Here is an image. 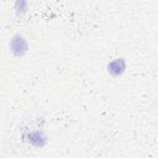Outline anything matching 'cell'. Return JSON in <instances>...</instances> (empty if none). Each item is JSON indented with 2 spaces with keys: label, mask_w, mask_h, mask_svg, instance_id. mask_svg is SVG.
<instances>
[{
  "label": "cell",
  "mask_w": 158,
  "mask_h": 158,
  "mask_svg": "<svg viewBox=\"0 0 158 158\" xmlns=\"http://www.w3.org/2000/svg\"><path fill=\"white\" fill-rule=\"evenodd\" d=\"M28 142L35 147H43L47 143V137L42 131H33L28 133Z\"/></svg>",
  "instance_id": "obj_3"
},
{
  "label": "cell",
  "mask_w": 158,
  "mask_h": 158,
  "mask_svg": "<svg viewBox=\"0 0 158 158\" xmlns=\"http://www.w3.org/2000/svg\"><path fill=\"white\" fill-rule=\"evenodd\" d=\"M106 70H107V73H109L111 77L118 78V77H121V75L125 73V70H126V60H125L122 57L116 58V59L109 62V64L106 65Z\"/></svg>",
  "instance_id": "obj_2"
},
{
  "label": "cell",
  "mask_w": 158,
  "mask_h": 158,
  "mask_svg": "<svg viewBox=\"0 0 158 158\" xmlns=\"http://www.w3.org/2000/svg\"><path fill=\"white\" fill-rule=\"evenodd\" d=\"M10 49H11L14 56L23 57L28 51V43L22 35L16 33L10 40Z\"/></svg>",
  "instance_id": "obj_1"
},
{
  "label": "cell",
  "mask_w": 158,
  "mask_h": 158,
  "mask_svg": "<svg viewBox=\"0 0 158 158\" xmlns=\"http://www.w3.org/2000/svg\"><path fill=\"white\" fill-rule=\"evenodd\" d=\"M15 9H16L17 16L25 14L26 10H27V0H16V2H15Z\"/></svg>",
  "instance_id": "obj_4"
}]
</instances>
